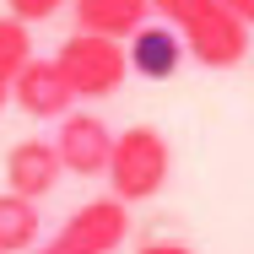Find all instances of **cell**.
I'll use <instances>...</instances> for the list:
<instances>
[{
  "label": "cell",
  "mask_w": 254,
  "mask_h": 254,
  "mask_svg": "<svg viewBox=\"0 0 254 254\" xmlns=\"http://www.w3.org/2000/svg\"><path fill=\"white\" fill-rule=\"evenodd\" d=\"M60 233L76 249H87V254H119L125 238H130V205L119 200V195H98V200L76 205Z\"/></svg>",
  "instance_id": "6"
},
{
  "label": "cell",
  "mask_w": 254,
  "mask_h": 254,
  "mask_svg": "<svg viewBox=\"0 0 254 254\" xmlns=\"http://www.w3.org/2000/svg\"><path fill=\"white\" fill-rule=\"evenodd\" d=\"M168 173H173V152H168V135L152 125H130L114 135V152H108V195H119L125 205L157 200L168 190Z\"/></svg>",
  "instance_id": "1"
},
{
  "label": "cell",
  "mask_w": 254,
  "mask_h": 254,
  "mask_svg": "<svg viewBox=\"0 0 254 254\" xmlns=\"http://www.w3.org/2000/svg\"><path fill=\"white\" fill-rule=\"evenodd\" d=\"M33 254H87V249H76L65 233H54V238H38V249H33Z\"/></svg>",
  "instance_id": "15"
},
{
  "label": "cell",
  "mask_w": 254,
  "mask_h": 254,
  "mask_svg": "<svg viewBox=\"0 0 254 254\" xmlns=\"http://www.w3.org/2000/svg\"><path fill=\"white\" fill-rule=\"evenodd\" d=\"M5 98H11V81H5V76H0V108H5Z\"/></svg>",
  "instance_id": "17"
},
{
  "label": "cell",
  "mask_w": 254,
  "mask_h": 254,
  "mask_svg": "<svg viewBox=\"0 0 254 254\" xmlns=\"http://www.w3.org/2000/svg\"><path fill=\"white\" fill-rule=\"evenodd\" d=\"M11 103H16L27 119H65V114L76 108V87H70V76L60 70V60L33 54V60L11 76Z\"/></svg>",
  "instance_id": "4"
},
{
  "label": "cell",
  "mask_w": 254,
  "mask_h": 254,
  "mask_svg": "<svg viewBox=\"0 0 254 254\" xmlns=\"http://www.w3.org/2000/svg\"><path fill=\"white\" fill-rule=\"evenodd\" d=\"M54 152L65 162V173L76 179H92V173H108V152H114V130L103 125L92 108H70L60 119V135H54Z\"/></svg>",
  "instance_id": "5"
},
{
  "label": "cell",
  "mask_w": 254,
  "mask_h": 254,
  "mask_svg": "<svg viewBox=\"0 0 254 254\" xmlns=\"http://www.w3.org/2000/svg\"><path fill=\"white\" fill-rule=\"evenodd\" d=\"M60 70L70 76V87H76V103H98V98H114L119 87H125V76H130V54L119 38H103V33H70L65 44H60Z\"/></svg>",
  "instance_id": "2"
},
{
  "label": "cell",
  "mask_w": 254,
  "mask_h": 254,
  "mask_svg": "<svg viewBox=\"0 0 254 254\" xmlns=\"http://www.w3.org/2000/svg\"><path fill=\"white\" fill-rule=\"evenodd\" d=\"M200 5H205V0H152V11L162 16V22H173V27H184Z\"/></svg>",
  "instance_id": "13"
},
{
  "label": "cell",
  "mask_w": 254,
  "mask_h": 254,
  "mask_svg": "<svg viewBox=\"0 0 254 254\" xmlns=\"http://www.w3.org/2000/svg\"><path fill=\"white\" fill-rule=\"evenodd\" d=\"M60 5H65V0H5V11H11V16H22L27 27H33V22H49Z\"/></svg>",
  "instance_id": "12"
},
{
  "label": "cell",
  "mask_w": 254,
  "mask_h": 254,
  "mask_svg": "<svg viewBox=\"0 0 254 254\" xmlns=\"http://www.w3.org/2000/svg\"><path fill=\"white\" fill-rule=\"evenodd\" d=\"M135 254H195L190 244H179V238H146Z\"/></svg>",
  "instance_id": "14"
},
{
  "label": "cell",
  "mask_w": 254,
  "mask_h": 254,
  "mask_svg": "<svg viewBox=\"0 0 254 254\" xmlns=\"http://www.w3.org/2000/svg\"><path fill=\"white\" fill-rule=\"evenodd\" d=\"M222 5H227L238 22H249V27H254V0H222Z\"/></svg>",
  "instance_id": "16"
},
{
  "label": "cell",
  "mask_w": 254,
  "mask_h": 254,
  "mask_svg": "<svg viewBox=\"0 0 254 254\" xmlns=\"http://www.w3.org/2000/svg\"><path fill=\"white\" fill-rule=\"evenodd\" d=\"M76 27L81 33H103V38H130L135 27L152 22V0H70Z\"/></svg>",
  "instance_id": "9"
},
{
  "label": "cell",
  "mask_w": 254,
  "mask_h": 254,
  "mask_svg": "<svg viewBox=\"0 0 254 254\" xmlns=\"http://www.w3.org/2000/svg\"><path fill=\"white\" fill-rule=\"evenodd\" d=\"M60 179H65V162L54 152V141H44V135H27V141H16V146L5 152V190H16V195H27V200L54 195Z\"/></svg>",
  "instance_id": "8"
},
{
  "label": "cell",
  "mask_w": 254,
  "mask_h": 254,
  "mask_svg": "<svg viewBox=\"0 0 254 254\" xmlns=\"http://www.w3.org/2000/svg\"><path fill=\"white\" fill-rule=\"evenodd\" d=\"M27 60H33V33H27V22H22V16H11V11H5V16H0V76L11 81Z\"/></svg>",
  "instance_id": "11"
},
{
  "label": "cell",
  "mask_w": 254,
  "mask_h": 254,
  "mask_svg": "<svg viewBox=\"0 0 254 254\" xmlns=\"http://www.w3.org/2000/svg\"><path fill=\"white\" fill-rule=\"evenodd\" d=\"M38 238H44L38 200H27L16 190H0V254H33Z\"/></svg>",
  "instance_id": "10"
},
{
  "label": "cell",
  "mask_w": 254,
  "mask_h": 254,
  "mask_svg": "<svg viewBox=\"0 0 254 254\" xmlns=\"http://www.w3.org/2000/svg\"><path fill=\"white\" fill-rule=\"evenodd\" d=\"M179 33H184L190 60L205 65V70H233V65H244V60H249V38H254V27L238 22L222 0H205Z\"/></svg>",
  "instance_id": "3"
},
{
  "label": "cell",
  "mask_w": 254,
  "mask_h": 254,
  "mask_svg": "<svg viewBox=\"0 0 254 254\" xmlns=\"http://www.w3.org/2000/svg\"><path fill=\"white\" fill-rule=\"evenodd\" d=\"M125 54H130V76H141V81H168V76H179V65L190 60L184 33H179L173 22L135 27V33L125 38Z\"/></svg>",
  "instance_id": "7"
}]
</instances>
